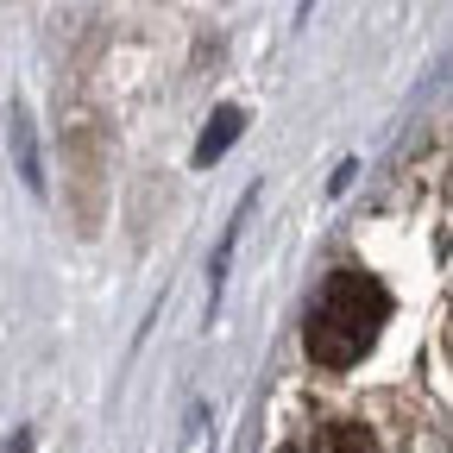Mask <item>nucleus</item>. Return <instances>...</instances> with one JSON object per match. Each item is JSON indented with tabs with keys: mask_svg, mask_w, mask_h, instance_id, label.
<instances>
[{
	"mask_svg": "<svg viewBox=\"0 0 453 453\" xmlns=\"http://www.w3.org/2000/svg\"><path fill=\"white\" fill-rule=\"evenodd\" d=\"M240 127H246V113H240V107H220L214 120H208V133H202V145H196V164H214L226 145L240 139Z\"/></svg>",
	"mask_w": 453,
	"mask_h": 453,
	"instance_id": "f03ea898",
	"label": "nucleus"
},
{
	"mask_svg": "<svg viewBox=\"0 0 453 453\" xmlns=\"http://www.w3.org/2000/svg\"><path fill=\"white\" fill-rule=\"evenodd\" d=\"M384 315H390V296H384L378 277H365V271H334V277L321 283L315 309H309V327H303L309 359H315V365H334V372L353 365V359H365L372 340H378V327H384Z\"/></svg>",
	"mask_w": 453,
	"mask_h": 453,
	"instance_id": "f257e3e1",
	"label": "nucleus"
},
{
	"mask_svg": "<svg viewBox=\"0 0 453 453\" xmlns=\"http://www.w3.org/2000/svg\"><path fill=\"white\" fill-rule=\"evenodd\" d=\"M327 453H378V447H372V434H365V428H334Z\"/></svg>",
	"mask_w": 453,
	"mask_h": 453,
	"instance_id": "7ed1b4c3",
	"label": "nucleus"
}]
</instances>
